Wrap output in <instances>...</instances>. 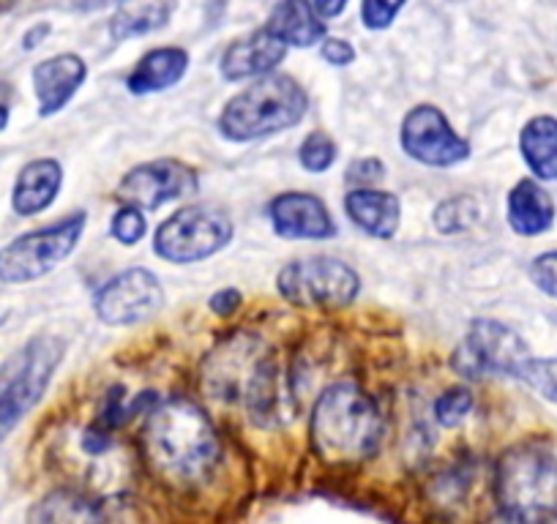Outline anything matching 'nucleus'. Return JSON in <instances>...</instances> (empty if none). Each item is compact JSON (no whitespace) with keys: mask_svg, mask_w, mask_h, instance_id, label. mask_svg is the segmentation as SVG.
Wrapping results in <instances>:
<instances>
[{"mask_svg":"<svg viewBox=\"0 0 557 524\" xmlns=\"http://www.w3.org/2000/svg\"><path fill=\"white\" fill-rule=\"evenodd\" d=\"M202 383L211 397L240 402L251 424L271 429L296 419V399L287 374L265 345L251 334L230 336L208 355Z\"/></svg>","mask_w":557,"mask_h":524,"instance_id":"obj_1","label":"nucleus"},{"mask_svg":"<svg viewBox=\"0 0 557 524\" xmlns=\"http://www.w3.org/2000/svg\"><path fill=\"white\" fill-rule=\"evenodd\" d=\"M143 453L159 481L175 489L202 484L222 457V442L211 419L191 399H168L148 413Z\"/></svg>","mask_w":557,"mask_h":524,"instance_id":"obj_2","label":"nucleus"},{"mask_svg":"<svg viewBox=\"0 0 557 524\" xmlns=\"http://www.w3.org/2000/svg\"><path fill=\"white\" fill-rule=\"evenodd\" d=\"M383 432V413L361 385L342 379L329 385L314 402L309 437L325 464L347 467L367 462L377 453Z\"/></svg>","mask_w":557,"mask_h":524,"instance_id":"obj_3","label":"nucleus"},{"mask_svg":"<svg viewBox=\"0 0 557 524\" xmlns=\"http://www.w3.org/2000/svg\"><path fill=\"white\" fill-rule=\"evenodd\" d=\"M495 500L506 524H552L557 519V457L544 442H517L495 467Z\"/></svg>","mask_w":557,"mask_h":524,"instance_id":"obj_4","label":"nucleus"},{"mask_svg":"<svg viewBox=\"0 0 557 524\" xmlns=\"http://www.w3.org/2000/svg\"><path fill=\"white\" fill-rule=\"evenodd\" d=\"M309 96L290 74H268L235 93L219 115V132L230 142H251L298 126Z\"/></svg>","mask_w":557,"mask_h":524,"instance_id":"obj_5","label":"nucleus"},{"mask_svg":"<svg viewBox=\"0 0 557 524\" xmlns=\"http://www.w3.org/2000/svg\"><path fill=\"white\" fill-rule=\"evenodd\" d=\"M66 355V345L58 336H34L0 372V440L17 429L20 421L41 402L52 374Z\"/></svg>","mask_w":557,"mask_h":524,"instance_id":"obj_6","label":"nucleus"},{"mask_svg":"<svg viewBox=\"0 0 557 524\" xmlns=\"http://www.w3.org/2000/svg\"><path fill=\"white\" fill-rule=\"evenodd\" d=\"M85 224H88L85 213H72V216L61 219L50 227L25 233L9 246H3L0 249V282L25 285V282H36L55 271L77 249Z\"/></svg>","mask_w":557,"mask_h":524,"instance_id":"obj_7","label":"nucleus"},{"mask_svg":"<svg viewBox=\"0 0 557 524\" xmlns=\"http://www.w3.org/2000/svg\"><path fill=\"white\" fill-rule=\"evenodd\" d=\"M276 290L293 307L345 309L361 292V276L334 257H309L278 271Z\"/></svg>","mask_w":557,"mask_h":524,"instance_id":"obj_8","label":"nucleus"},{"mask_svg":"<svg viewBox=\"0 0 557 524\" xmlns=\"http://www.w3.org/2000/svg\"><path fill=\"white\" fill-rule=\"evenodd\" d=\"M233 219L222 208L186 205L159 224L153 249L162 260L189 265L219 254L233 240Z\"/></svg>","mask_w":557,"mask_h":524,"instance_id":"obj_9","label":"nucleus"},{"mask_svg":"<svg viewBox=\"0 0 557 524\" xmlns=\"http://www.w3.org/2000/svg\"><path fill=\"white\" fill-rule=\"evenodd\" d=\"M530 347L522 336L497 320H475L470 325L462 345L454 350L451 366L462 377H484V374H511L517 377L519 369L530 361Z\"/></svg>","mask_w":557,"mask_h":524,"instance_id":"obj_10","label":"nucleus"},{"mask_svg":"<svg viewBox=\"0 0 557 524\" xmlns=\"http://www.w3.org/2000/svg\"><path fill=\"white\" fill-rule=\"evenodd\" d=\"M399 142L405 153L426 167H454L470 157V142L454 132L441 107L418 104L401 121Z\"/></svg>","mask_w":557,"mask_h":524,"instance_id":"obj_11","label":"nucleus"},{"mask_svg":"<svg viewBox=\"0 0 557 524\" xmlns=\"http://www.w3.org/2000/svg\"><path fill=\"white\" fill-rule=\"evenodd\" d=\"M164 307V290L148 269H126L112 276L94 296L96 317L107 325H137Z\"/></svg>","mask_w":557,"mask_h":524,"instance_id":"obj_12","label":"nucleus"},{"mask_svg":"<svg viewBox=\"0 0 557 524\" xmlns=\"http://www.w3.org/2000/svg\"><path fill=\"white\" fill-rule=\"evenodd\" d=\"M197 191L195 170L178 159H159V162L139 164L123 175L117 195L126 205L139 211H157L173 200H184Z\"/></svg>","mask_w":557,"mask_h":524,"instance_id":"obj_13","label":"nucleus"},{"mask_svg":"<svg viewBox=\"0 0 557 524\" xmlns=\"http://www.w3.org/2000/svg\"><path fill=\"white\" fill-rule=\"evenodd\" d=\"M34 524H146V519L126 497L88 500L77 491H52L36 508Z\"/></svg>","mask_w":557,"mask_h":524,"instance_id":"obj_14","label":"nucleus"},{"mask_svg":"<svg viewBox=\"0 0 557 524\" xmlns=\"http://www.w3.org/2000/svg\"><path fill=\"white\" fill-rule=\"evenodd\" d=\"M271 227L285 240H325L336 235L331 211L320 197L307 191H285L268 205Z\"/></svg>","mask_w":557,"mask_h":524,"instance_id":"obj_15","label":"nucleus"},{"mask_svg":"<svg viewBox=\"0 0 557 524\" xmlns=\"http://www.w3.org/2000/svg\"><path fill=\"white\" fill-rule=\"evenodd\" d=\"M285 55L287 47L262 28L230 41L222 61H219V68H222L224 79L240 83V79H257L273 74V68L285 61Z\"/></svg>","mask_w":557,"mask_h":524,"instance_id":"obj_16","label":"nucleus"},{"mask_svg":"<svg viewBox=\"0 0 557 524\" xmlns=\"http://www.w3.org/2000/svg\"><path fill=\"white\" fill-rule=\"evenodd\" d=\"M88 79V63L74 52L52 55L34 68V90L39 101V115H58L77 96Z\"/></svg>","mask_w":557,"mask_h":524,"instance_id":"obj_17","label":"nucleus"},{"mask_svg":"<svg viewBox=\"0 0 557 524\" xmlns=\"http://www.w3.org/2000/svg\"><path fill=\"white\" fill-rule=\"evenodd\" d=\"M345 211L350 222L356 224L361 233L372 235V238L388 240L394 238L399 229L401 205L399 197L391 191L380 189H352L345 197Z\"/></svg>","mask_w":557,"mask_h":524,"instance_id":"obj_18","label":"nucleus"},{"mask_svg":"<svg viewBox=\"0 0 557 524\" xmlns=\"http://www.w3.org/2000/svg\"><path fill=\"white\" fill-rule=\"evenodd\" d=\"M63 186V167L58 159H34L17 175L12 205L20 216H36L55 202Z\"/></svg>","mask_w":557,"mask_h":524,"instance_id":"obj_19","label":"nucleus"},{"mask_svg":"<svg viewBox=\"0 0 557 524\" xmlns=\"http://www.w3.org/2000/svg\"><path fill=\"white\" fill-rule=\"evenodd\" d=\"M506 216L513 233L533 238L555 224V200L539 180L522 178L508 191Z\"/></svg>","mask_w":557,"mask_h":524,"instance_id":"obj_20","label":"nucleus"},{"mask_svg":"<svg viewBox=\"0 0 557 524\" xmlns=\"http://www.w3.org/2000/svg\"><path fill=\"white\" fill-rule=\"evenodd\" d=\"M186 68H189V52L184 47H157L139 58L137 66L128 74L126 88L134 96L162 93L184 79Z\"/></svg>","mask_w":557,"mask_h":524,"instance_id":"obj_21","label":"nucleus"},{"mask_svg":"<svg viewBox=\"0 0 557 524\" xmlns=\"http://www.w3.org/2000/svg\"><path fill=\"white\" fill-rule=\"evenodd\" d=\"M268 34L285 47H314L325 39V23L314 12L312 0H278L265 23Z\"/></svg>","mask_w":557,"mask_h":524,"instance_id":"obj_22","label":"nucleus"},{"mask_svg":"<svg viewBox=\"0 0 557 524\" xmlns=\"http://www.w3.org/2000/svg\"><path fill=\"white\" fill-rule=\"evenodd\" d=\"M178 0H121L110 20L112 41L137 39L164 28L175 14Z\"/></svg>","mask_w":557,"mask_h":524,"instance_id":"obj_23","label":"nucleus"},{"mask_svg":"<svg viewBox=\"0 0 557 524\" xmlns=\"http://www.w3.org/2000/svg\"><path fill=\"white\" fill-rule=\"evenodd\" d=\"M519 151L535 178L557 180V117H530L519 132Z\"/></svg>","mask_w":557,"mask_h":524,"instance_id":"obj_24","label":"nucleus"},{"mask_svg":"<svg viewBox=\"0 0 557 524\" xmlns=\"http://www.w3.org/2000/svg\"><path fill=\"white\" fill-rule=\"evenodd\" d=\"M479 222V202L473 197H448L437 205L435 211V227L441 229L443 235L465 233L473 224Z\"/></svg>","mask_w":557,"mask_h":524,"instance_id":"obj_25","label":"nucleus"},{"mask_svg":"<svg viewBox=\"0 0 557 524\" xmlns=\"http://www.w3.org/2000/svg\"><path fill=\"white\" fill-rule=\"evenodd\" d=\"M535 394L557 404V358H530L517 374Z\"/></svg>","mask_w":557,"mask_h":524,"instance_id":"obj_26","label":"nucleus"},{"mask_svg":"<svg viewBox=\"0 0 557 524\" xmlns=\"http://www.w3.org/2000/svg\"><path fill=\"white\" fill-rule=\"evenodd\" d=\"M473 404L475 399L468 388L443 390L441 397L435 399V421L441 426H446V429H454V426H459L468 419Z\"/></svg>","mask_w":557,"mask_h":524,"instance_id":"obj_27","label":"nucleus"},{"mask_svg":"<svg viewBox=\"0 0 557 524\" xmlns=\"http://www.w3.org/2000/svg\"><path fill=\"white\" fill-rule=\"evenodd\" d=\"M298 162H301V167L309 170V173H325V170L334 167L336 162V142L331 140L325 132H312V135L301 142Z\"/></svg>","mask_w":557,"mask_h":524,"instance_id":"obj_28","label":"nucleus"},{"mask_svg":"<svg viewBox=\"0 0 557 524\" xmlns=\"http://www.w3.org/2000/svg\"><path fill=\"white\" fill-rule=\"evenodd\" d=\"M110 233H112V238L117 240V244L134 246V244H139V240L146 238L148 222H146V216H143V211H139V208L123 205V208H117L115 216H112Z\"/></svg>","mask_w":557,"mask_h":524,"instance_id":"obj_29","label":"nucleus"},{"mask_svg":"<svg viewBox=\"0 0 557 524\" xmlns=\"http://www.w3.org/2000/svg\"><path fill=\"white\" fill-rule=\"evenodd\" d=\"M407 0H361L363 28L385 30L396 20V14L405 9Z\"/></svg>","mask_w":557,"mask_h":524,"instance_id":"obj_30","label":"nucleus"},{"mask_svg":"<svg viewBox=\"0 0 557 524\" xmlns=\"http://www.w3.org/2000/svg\"><path fill=\"white\" fill-rule=\"evenodd\" d=\"M530 279L544 296L557 301V251H544L530 262Z\"/></svg>","mask_w":557,"mask_h":524,"instance_id":"obj_31","label":"nucleus"},{"mask_svg":"<svg viewBox=\"0 0 557 524\" xmlns=\"http://www.w3.org/2000/svg\"><path fill=\"white\" fill-rule=\"evenodd\" d=\"M385 178V164L380 162L377 157L356 159V162L347 167L345 180L352 186V189H374L377 180Z\"/></svg>","mask_w":557,"mask_h":524,"instance_id":"obj_32","label":"nucleus"},{"mask_svg":"<svg viewBox=\"0 0 557 524\" xmlns=\"http://www.w3.org/2000/svg\"><path fill=\"white\" fill-rule=\"evenodd\" d=\"M320 55L329 66H350L356 61V50H352L350 41H342V39H323V47H320Z\"/></svg>","mask_w":557,"mask_h":524,"instance_id":"obj_33","label":"nucleus"},{"mask_svg":"<svg viewBox=\"0 0 557 524\" xmlns=\"http://www.w3.org/2000/svg\"><path fill=\"white\" fill-rule=\"evenodd\" d=\"M208 307H211V312L219 314V317H230V314L238 312L240 292L235 290V287H224V290H219L216 296H211Z\"/></svg>","mask_w":557,"mask_h":524,"instance_id":"obj_34","label":"nucleus"},{"mask_svg":"<svg viewBox=\"0 0 557 524\" xmlns=\"http://www.w3.org/2000/svg\"><path fill=\"white\" fill-rule=\"evenodd\" d=\"M312 7L320 14V20H334L345 12L347 0H312Z\"/></svg>","mask_w":557,"mask_h":524,"instance_id":"obj_35","label":"nucleus"},{"mask_svg":"<svg viewBox=\"0 0 557 524\" xmlns=\"http://www.w3.org/2000/svg\"><path fill=\"white\" fill-rule=\"evenodd\" d=\"M50 23H39V25H34V28L28 30V34L23 36V50H36V47L41 45V41L47 39V36H50Z\"/></svg>","mask_w":557,"mask_h":524,"instance_id":"obj_36","label":"nucleus"},{"mask_svg":"<svg viewBox=\"0 0 557 524\" xmlns=\"http://www.w3.org/2000/svg\"><path fill=\"white\" fill-rule=\"evenodd\" d=\"M9 126V107L7 104H0V132Z\"/></svg>","mask_w":557,"mask_h":524,"instance_id":"obj_37","label":"nucleus"},{"mask_svg":"<svg viewBox=\"0 0 557 524\" xmlns=\"http://www.w3.org/2000/svg\"><path fill=\"white\" fill-rule=\"evenodd\" d=\"M104 3H121V0H88L85 7H88V9H99V7H104Z\"/></svg>","mask_w":557,"mask_h":524,"instance_id":"obj_38","label":"nucleus"},{"mask_svg":"<svg viewBox=\"0 0 557 524\" xmlns=\"http://www.w3.org/2000/svg\"><path fill=\"white\" fill-rule=\"evenodd\" d=\"M14 7H17V0H0V14L9 12V9H14Z\"/></svg>","mask_w":557,"mask_h":524,"instance_id":"obj_39","label":"nucleus"}]
</instances>
